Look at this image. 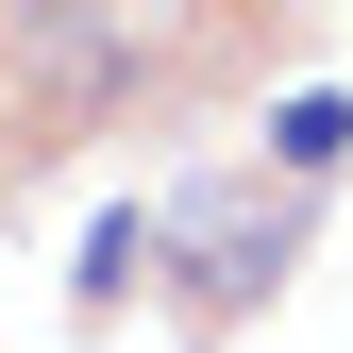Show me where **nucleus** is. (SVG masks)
I'll use <instances>...</instances> for the list:
<instances>
[{"label": "nucleus", "mask_w": 353, "mask_h": 353, "mask_svg": "<svg viewBox=\"0 0 353 353\" xmlns=\"http://www.w3.org/2000/svg\"><path fill=\"white\" fill-rule=\"evenodd\" d=\"M118 84H135V17L118 0H0V168L101 135Z\"/></svg>", "instance_id": "1"}, {"label": "nucleus", "mask_w": 353, "mask_h": 353, "mask_svg": "<svg viewBox=\"0 0 353 353\" xmlns=\"http://www.w3.org/2000/svg\"><path fill=\"white\" fill-rule=\"evenodd\" d=\"M270 168H353V84H286L270 101Z\"/></svg>", "instance_id": "2"}, {"label": "nucleus", "mask_w": 353, "mask_h": 353, "mask_svg": "<svg viewBox=\"0 0 353 353\" xmlns=\"http://www.w3.org/2000/svg\"><path fill=\"white\" fill-rule=\"evenodd\" d=\"M152 252H168V219H135V202H118L101 236H84V270H68V286H84V320H101L118 286H152Z\"/></svg>", "instance_id": "3"}]
</instances>
